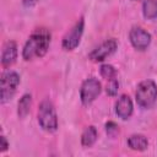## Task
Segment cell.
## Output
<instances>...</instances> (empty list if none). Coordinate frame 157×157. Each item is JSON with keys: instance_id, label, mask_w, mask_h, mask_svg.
Masks as SVG:
<instances>
[{"instance_id": "obj_1", "label": "cell", "mask_w": 157, "mask_h": 157, "mask_svg": "<svg viewBox=\"0 0 157 157\" xmlns=\"http://www.w3.org/2000/svg\"><path fill=\"white\" fill-rule=\"evenodd\" d=\"M52 34L47 28H37L27 39L23 49L22 58L25 60H32L33 58H42L49 49Z\"/></svg>"}, {"instance_id": "obj_2", "label": "cell", "mask_w": 157, "mask_h": 157, "mask_svg": "<svg viewBox=\"0 0 157 157\" xmlns=\"http://www.w3.org/2000/svg\"><path fill=\"white\" fill-rule=\"evenodd\" d=\"M38 123L40 128L48 132H53L58 129V115L54 104L49 99L40 102L38 108Z\"/></svg>"}, {"instance_id": "obj_3", "label": "cell", "mask_w": 157, "mask_h": 157, "mask_svg": "<svg viewBox=\"0 0 157 157\" xmlns=\"http://www.w3.org/2000/svg\"><path fill=\"white\" fill-rule=\"evenodd\" d=\"M135 98L141 108H151L157 101V86L152 80H144L137 85Z\"/></svg>"}, {"instance_id": "obj_4", "label": "cell", "mask_w": 157, "mask_h": 157, "mask_svg": "<svg viewBox=\"0 0 157 157\" xmlns=\"http://www.w3.org/2000/svg\"><path fill=\"white\" fill-rule=\"evenodd\" d=\"M20 85V76L15 71H5L0 78V97L1 103H5L12 98Z\"/></svg>"}, {"instance_id": "obj_5", "label": "cell", "mask_w": 157, "mask_h": 157, "mask_svg": "<svg viewBox=\"0 0 157 157\" xmlns=\"http://www.w3.org/2000/svg\"><path fill=\"white\" fill-rule=\"evenodd\" d=\"M101 91H102V86L97 78L90 77L85 80L80 88V98H81L82 104L85 105L91 104L99 96Z\"/></svg>"}, {"instance_id": "obj_6", "label": "cell", "mask_w": 157, "mask_h": 157, "mask_svg": "<svg viewBox=\"0 0 157 157\" xmlns=\"http://www.w3.org/2000/svg\"><path fill=\"white\" fill-rule=\"evenodd\" d=\"M83 26H85V21L81 17L74 25V27L64 36L63 42H61V45H63V48L65 50H74L80 44L81 37H82V33H83Z\"/></svg>"}, {"instance_id": "obj_7", "label": "cell", "mask_w": 157, "mask_h": 157, "mask_svg": "<svg viewBox=\"0 0 157 157\" xmlns=\"http://www.w3.org/2000/svg\"><path fill=\"white\" fill-rule=\"evenodd\" d=\"M117 47H118V43L115 39H113V38L107 39L88 54V59L94 61V63L103 61L105 58H108L109 55H112L115 52Z\"/></svg>"}, {"instance_id": "obj_8", "label": "cell", "mask_w": 157, "mask_h": 157, "mask_svg": "<svg viewBox=\"0 0 157 157\" xmlns=\"http://www.w3.org/2000/svg\"><path fill=\"white\" fill-rule=\"evenodd\" d=\"M131 45L137 50H145L151 43V34L141 27H132L129 32Z\"/></svg>"}, {"instance_id": "obj_9", "label": "cell", "mask_w": 157, "mask_h": 157, "mask_svg": "<svg viewBox=\"0 0 157 157\" xmlns=\"http://www.w3.org/2000/svg\"><path fill=\"white\" fill-rule=\"evenodd\" d=\"M132 109H134V107H132V102H131L130 97L126 96V94H121L118 98L117 103H115V113H117V115L119 118H121L123 120H126V119H129L131 117Z\"/></svg>"}, {"instance_id": "obj_10", "label": "cell", "mask_w": 157, "mask_h": 157, "mask_svg": "<svg viewBox=\"0 0 157 157\" xmlns=\"http://www.w3.org/2000/svg\"><path fill=\"white\" fill-rule=\"evenodd\" d=\"M17 58V45L13 40H9L4 44L1 52V65L4 67L11 66Z\"/></svg>"}, {"instance_id": "obj_11", "label": "cell", "mask_w": 157, "mask_h": 157, "mask_svg": "<svg viewBox=\"0 0 157 157\" xmlns=\"http://www.w3.org/2000/svg\"><path fill=\"white\" fill-rule=\"evenodd\" d=\"M128 146L135 151H145L148 146V140L142 134H134L128 139Z\"/></svg>"}, {"instance_id": "obj_12", "label": "cell", "mask_w": 157, "mask_h": 157, "mask_svg": "<svg viewBox=\"0 0 157 157\" xmlns=\"http://www.w3.org/2000/svg\"><path fill=\"white\" fill-rule=\"evenodd\" d=\"M97 137H98V134H97L96 128L90 125L83 130L81 135V145L83 147H91L97 141Z\"/></svg>"}, {"instance_id": "obj_13", "label": "cell", "mask_w": 157, "mask_h": 157, "mask_svg": "<svg viewBox=\"0 0 157 157\" xmlns=\"http://www.w3.org/2000/svg\"><path fill=\"white\" fill-rule=\"evenodd\" d=\"M31 105H32V96L26 93L21 97V99L18 101V104H17V114L20 118H25L28 113H29V109H31Z\"/></svg>"}, {"instance_id": "obj_14", "label": "cell", "mask_w": 157, "mask_h": 157, "mask_svg": "<svg viewBox=\"0 0 157 157\" xmlns=\"http://www.w3.org/2000/svg\"><path fill=\"white\" fill-rule=\"evenodd\" d=\"M142 13L147 20L157 17V0H145L142 4Z\"/></svg>"}, {"instance_id": "obj_15", "label": "cell", "mask_w": 157, "mask_h": 157, "mask_svg": "<svg viewBox=\"0 0 157 157\" xmlns=\"http://www.w3.org/2000/svg\"><path fill=\"white\" fill-rule=\"evenodd\" d=\"M99 72H101V76L108 81L117 77V70L109 64H103L99 69Z\"/></svg>"}, {"instance_id": "obj_16", "label": "cell", "mask_w": 157, "mask_h": 157, "mask_svg": "<svg viewBox=\"0 0 157 157\" xmlns=\"http://www.w3.org/2000/svg\"><path fill=\"white\" fill-rule=\"evenodd\" d=\"M118 90H119V82H118L117 77L109 80L108 83H107V87H105V92H107V94L110 96V97H114V96H117Z\"/></svg>"}, {"instance_id": "obj_17", "label": "cell", "mask_w": 157, "mask_h": 157, "mask_svg": "<svg viewBox=\"0 0 157 157\" xmlns=\"http://www.w3.org/2000/svg\"><path fill=\"white\" fill-rule=\"evenodd\" d=\"M105 132L109 137H115L118 134H119V126L114 123V121H108L105 124Z\"/></svg>"}, {"instance_id": "obj_18", "label": "cell", "mask_w": 157, "mask_h": 157, "mask_svg": "<svg viewBox=\"0 0 157 157\" xmlns=\"http://www.w3.org/2000/svg\"><path fill=\"white\" fill-rule=\"evenodd\" d=\"M0 141H1V148H0V151L1 152H5L6 150H7V147H9V144H7V141H6V137L2 135L1 137H0Z\"/></svg>"}, {"instance_id": "obj_19", "label": "cell", "mask_w": 157, "mask_h": 157, "mask_svg": "<svg viewBox=\"0 0 157 157\" xmlns=\"http://www.w3.org/2000/svg\"><path fill=\"white\" fill-rule=\"evenodd\" d=\"M37 2H38V0H22V4L27 7H31V6L36 5Z\"/></svg>"}]
</instances>
